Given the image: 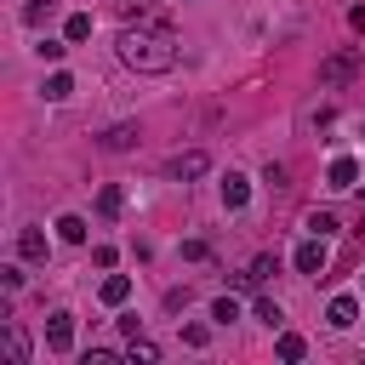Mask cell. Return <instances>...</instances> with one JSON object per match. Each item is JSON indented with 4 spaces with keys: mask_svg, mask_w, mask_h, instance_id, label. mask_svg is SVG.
I'll return each mask as SVG.
<instances>
[{
    "mask_svg": "<svg viewBox=\"0 0 365 365\" xmlns=\"http://www.w3.org/2000/svg\"><path fill=\"white\" fill-rule=\"evenodd\" d=\"M46 251H51V245H46L40 228H23V234H17V257H23V262H46Z\"/></svg>",
    "mask_w": 365,
    "mask_h": 365,
    "instance_id": "30bf717a",
    "label": "cell"
},
{
    "mask_svg": "<svg viewBox=\"0 0 365 365\" xmlns=\"http://www.w3.org/2000/svg\"><path fill=\"white\" fill-rule=\"evenodd\" d=\"M302 228H308V234H325V240H331V234H336V217H331V211H308V217H302Z\"/></svg>",
    "mask_w": 365,
    "mask_h": 365,
    "instance_id": "d6986e66",
    "label": "cell"
},
{
    "mask_svg": "<svg viewBox=\"0 0 365 365\" xmlns=\"http://www.w3.org/2000/svg\"><path fill=\"white\" fill-rule=\"evenodd\" d=\"M291 262H297V274H314V279H319V274H325V262H331L325 234H308V240L297 245V257H291Z\"/></svg>",
    "mask_w": 365,
    "mask_h": 365,
    "instance_id": "7a4b0ae2",
    "label": "cell"
},
{
    "mask_svg": "<svg viewBox=\"0 0 365 365\" xmlns=\"http://www.w3.org/2000/svg\"><path fill=\"white\" fill-rule=\"evenodd\" d=\"M257 319H262L268 331H279V325H285V308H279L274 297H257Z\"/></svg>",
    "mask_w": 365,
    "mask_h": 365,
    "instance_id": "ac0fdd59",
    "label": "cell"
},
{
    "mask_svg": "<svg viewBox=\"0 0 365 365\" xmlns=\"http://www.w3.org/2000/svg\"><path fill=\"white\" fill-rule=\"evenodd\" d=\"M57 240H68V245H86V217H57Z\"/></svg>",
    "mask_w": 365,
    "mask_h": 365,
    "instance_id": "9a60e30c",
    "label": "cell"
},
{
    "mask_svg": "<svg viewBox=\"0 0 365 365\" xmlns=\"http://www.w3.org/2000/svg\"><path fill=\"white\" fill-rule=\"evenodd\" d=\"M274 354H279V359H291V365H297V359H302V354H308V342H302V336H297V331H279V342H274Z\"/></svg>",
    "mask_w": 365,
    "mask_h": 365,
    "instance_id": "2e32d148",
    "label": "cell"
},
{
    "mask_svg": "<svg viewBox=\"0 0 365 365\" xmlns=\"http://www.w3.org/2000/svg\"><path fill=\"white\" fill-rule=\"evenodd\" d=\"M177 182H194V177H205L211 171V154L205 148H188V154H171V165H165Z\"/></svg>",
    "mask_w": 365,
    "mask_h": 365,
    "instance_id": "3957f363",
    "label": "cell"
},
{
    "mask_svg": "<svg viewBox=\"0 0 365 365\" xmlns=\"http://www.w3.org/2000/svg\"><path fill=\"white\" fill-rule=\"evenodd\" d=\"M137 137H143L137 125H108V131L97 137V148H108V154H125V148H137Z\"/></svg>",
    "mask_w": 365,
    "mask_h": 365,
    "instance_id": "ba28073f",
    "label": "cell"
},
{
    "mask_svg": "<svg viewBox=\"0 0 365 365\" xmlns=\"http://www.w3.org/2000/svg\"><path fill=\"white\" fill-rule=\"evenodd\" d=\"M125 359H131V365H154V359H160V348H154L148 336H131V342H125Z\"/></svg>",
    "mask_w": 365,
    "mask_h": 365,
    "instance_id": "e0dca14e",
    "label": "cell"
},
{
    "mask_svg": "<svg viewBox=\"0 0 365 365\" xmlns=\"http://www.w3.org/2000/svg\"><path fill=\"white\" fill-rule=\"evenodd\" d=\"M0 285H6V291H17V285H23V268H17V262H6V268H0Z\"/></svg>",
    "mask_w": 365,
    "mask_h": 365,
    "instance_id": "4316f807",
    "label": "cell"
},
{
    "mask_svg": "<svg viewBox=\"0 0 365 365\" xmlns=\"http://www.w3.org/2000/svg\"><path fill=\"white\" fill-rule=\"evenodd\" d=\"M354 319H359V302H354V297H331V308H325V325H331V331H348Z\"/></svg>",
    "mask_w": 365,
    "mask_h": 365,
    "instance_id": "9c48e42d",
    "label": "cell"
},
{
    "mask_svg": "<svg viewBox=\"0 0 365 365\" xmlns=\"http://www.w3.org/2000/svg\"><path fill=\"white\" fill-rule=\"evenodd\" d=\"M354 182H359V160H354V154H336V160L325 165V188L342 194V188H354Z\"/></svg>",
    "mask_w": 365,
    "mask_h": 365,
    "instance_id": "5b68a950",
    "label": "cell"
},
{
    "mask_svg": "<svg viewBox=\"0 0 365 365\" xmlns=\"http://www.w3.org/2000/svg\"><path fill=\"white\" fill-rule=\"evenodd\" d=\"M97 297H103L108 308H125V297H131V279H125V274H108V279L97 285Z\"/></svg>",
    "mask_w": 365,
    "mask_h": 365,
    "instance_id": "8fae6325",
    "label": "cell"
},
{
    "mask_svg": "<svg viewBox=\"0 0 365 365\" xmlns=\"http://www.w3.org/2000/svg\"><path fill=\"white\" fill-rule=\"evenodd\" d=\"M182 342H188V348H205L211 331H205V325H182Z\"/></svg>",
    "mask_w": 365,
    "mask_h": 365,
    "instance_id": "d4e9b609",
    "label": "cell"
},
{
    "mask_svg": "<svg viewBox=\"0 0 365 365\" xmlns=\"http://www.w3.org/2000/svg\"><path fill=\"white\" fill-rule=\"evenodd\" d=\"M46 11H51V0H29L23 6V23H46Z\"/></svg>",
    "mask_w": 365,
    "mask_h": 365,
    "instance_id": "603a6c76",
    "label": "cell"
},
{
    "mask_svg": "<svg viewBox=\"0 0 365 365\" xmlns=\"http://www.w3.org/2000/svg\"><path fill=\"white\" fill-rule=\"evenodd\" d=\"M114 51L131 74H171L177 68V40H171V29H154V23H137V29L125 23Z\"/></svg>",
    "mask_w": 365,
    "mask_h": 365,
    "instance_id": "6da1fadb",
    "label": "cell"
},
{
    "mask_svg": "<svg viewBox=\"0 0 365 365\" xmlns=\"http://www.w3.org/2000/svg\"><path fill=\"white\" fill-rule=\"evenodd\" d=\"M354 68H359V57L354 51H336V57L319 63V86H342V80H354Z\"/></svg>",
    "mask_w": 365,
    "mask_h": 365,
    "instance_id": "277c9868",
    "label": "cell"
},
{
    "mask_svg": "<svg viewBox=\"0 0 365 365\" xmlns=\"http://www.w3.org/2000/svg\"><path fill=\"white\" fill-rule=\"evenodd\" d=\"M222 205H228V211H245V205H251V177L228 171V177H222Z\"/></svg>",
    "mask_w": 365,
    "mask_h": 365,
    "instance_id": "52a82bcc",
    "label": "cell"
},
{
    "mask_svg": "<svg viewBox=\"0 0 365 365\" xmlns=\"http://www.w3.org/2000/svg\"><path fill=\"white\" fill-rule=\"evenodd\" d=\"M46 348L51 354H68L74 348V314H51L46 319Z\"/></svg>",
    "mask_w": 365,
    "mask_h": 365,
    "instance_id": "8992f818",
    "label": "cell"
},
{
    "mask_svg": "<svg viewBox=\"0 0 365 365\" xmlns=\"http://www.w3.org/2000/svg\"><path fill=\"white\" fill-rule=\"evenodd\" d=\"M274 268H279V262H274V257H257V262H251V268H245V274H251V279H257V285H262V279H268V274H274Z\"/></svg>",
    "mask_w": 365,
    "mask_h": 365,
    "instance_id": "cb8c5ba5",
    "label": "cell"
},
{
    "mask_svg": "<svg viewBox=\"0 0 365 365\" xmlns=\"http://www.w3.org/2000/svg\"><path fill=\"white\" fill-rule=\"evenodd\" d=\"M6 354H11V365H29V331L23 325H6Z\"/></svg>",
    "mask_w": 365,
    "mask_h": 365,
    "instance_id": "4fadbf2b",
    "label": "cell"
},
{
    "mask_svg": "<svg viewBox=\"0 0 365 365\" xmlns=\"http://www.w3.org/2000/svg\"><path fill=\"white\" fill-rule=\"evenodd\" d=\"M211 319H217V325L240 319V302H234V297H217V302H211Z\"/></svg>",
    "mask_w": 365,
    "mask_h": 365,
    "instance_id": "44dd1931",
    "label": "cell"
},
{
    "mask_svg": "<svg viewBox=\"0 0 365 365\" xmlns=\"http://www.w3.org/2000/svg\"><path fill=\"white\" fill-rule=\"evenodd\" d=\"M120 188H97V217H120Z\"/></svg>",
    "mask_w": 365,
    "mask_h": 365,
    "instance_id": "ffe728a7",
    "label": "cell"
},
{
    "mask_svg": "<svg viewBox=\"0 0 365 365\" xmlns=\"http://www.w3.org/2000/svg\"><path fill=\"white\" fill-rule=\"evenodd\" d=\"M40 91H46V103H63V97H74V74H63V68H57V74H46V86H40Z\"/></svg>",
    "mask_w": 365,
    "mask_h": 365,
    "instance_id": "7c38bea8",
    "label": "cell"
},
{
    "mask_svg": "<svg viewBox=\"0 0 365 365\" xmlns=\"http://www.w3.org/2000/svg\"><path fill=\"white\" fill-rule=\"evenodd\" d=\"M34 51H40V57H46V63H63V51H68V40H40V46H34Z\"/></svg>",
    "mask_w": 365,
    "mask_h": 365,
    "instance_id": "7402d4cb",
    "label": "cell"
},
{
    "mask_svg": "<svg viewBox=\"0 0 365 365\" xmlns=\"http://www.w3.org/2000/svg\"><path fill=\"white\" fill-rule=\"evenodd\" d=\"M63 40H68V46H80V40H91V11H74V17L63 23Z\"/></svg>",
    "mask_w": 365,
    "mask_h": 365,
    "instance_id": "5bb4252c",
    "label": "cell"
},
{
    "mask_svg": "<svg viewBox=\"0 0 365 365\" xmlns=\"http://www.w3.org/2000/svg\"><path fill=\"white\" fill-rule=\"evenodd\" d=\"M182 257H188V262H205V257H211V245H205V240H188V245H182Z\"/></svg>",
    "mask_w": 365,
    "mask_h": 365,
    "instance_id": "484cf974",
    "label": "cell"
}]
</instances>
